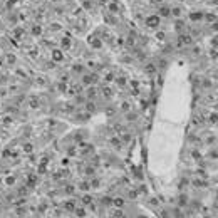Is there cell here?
I'll list each match as a JSON object with an SVG mask.
<instances>
[{"instance_id":"1","label":"cell","mask_w":218,"mask_h":218,"mask_svg":"<svg viewBox=\"0 0 218 218\" xmlns=\"http://www.w3.org/2000/svg\"><path fill=\"white\" fill-rule=\"evenodd\" d=\"M146 24H148L149 27H158V25H160V17H158V15L149 17V19L146 20Z\"/></svg>"},{"instance_id":"2","label":"cell","mask_w":218,"mask_h":218,"mask_svg":"<svg viewBox=\"0 0 218 218\" xmlns=\"http://www.w3.org/2000/svg\"><path fill=\"white\" fill-rule=\"evenodd\" d=\"M160 13H161L163 17H168V15L171 13V8H168V7H161V8H160Z\"/></svg>"},{"instance_id":"3","label":"cell","mask_w":218,"mask_h":218,"mask_svg":"<svg viewBox=\"0 0 218 218\" xmlns=\"http://www.w3.org/2000/svg\"><path fill=\"white\" fill-rule=\"evenodd\" d=\"M52 57L56 59V61H61V59L64 57V56H62V52H61V51H54V56H52Z\"/></svg>"},{"instance_id":"4","label":"cell","mask_w":218,"mask_h":218,"mask_svg":"<svg viewBox=\"0 0 218 218\" xmlns=\"http://www.w3.org/2000/svg\"><path fill=\"white\" fill-rule=\"evenodd\" d=\"M122 203H124V200H122V198H116L114 200V205L116 206H122Z\"/></svg>"},{"instance_id":"5","label":"cell","mask_w":218,"mask_h":218,"mask_svg":"<svg viewBox=\"0 0 218 218\" xmlns=\"http://www.w3.org/2000/svg\"><path fill=\"white\" fill-rule=\"evenodd\" d=\"M171 13H173L175 17H180V15H181V10H180V8H173V10H171Z\"/></svg>"},{"instance_id":"6","label":"cell","mask_w":218,"mask_h":218,"mask_svg":"<svg viewBox=\"0 0 218 218\" xmlns=\"http://www.w3.org/2000/svg\"><path fill=\"white\" fill-rule=\"evenodd\" d=\"M146 72H149V74H151V72H154V66H153V64H149V66L146 67Z\"/></svg>"},{"instance_id":"7","label":"cell","mask_w":218,"mask_h":218,"mask_svg":"<svg viewBox=\"0 0 218 218\" xmlns=\"http://www.w3.org/2000/svg\"><path fill=\"white\" fill-rule=\"evenodd\" d=\"M94 94H96V91H94V89H89L87 91V96L89 97H94Z\"/></svg>"}]
</instances>
